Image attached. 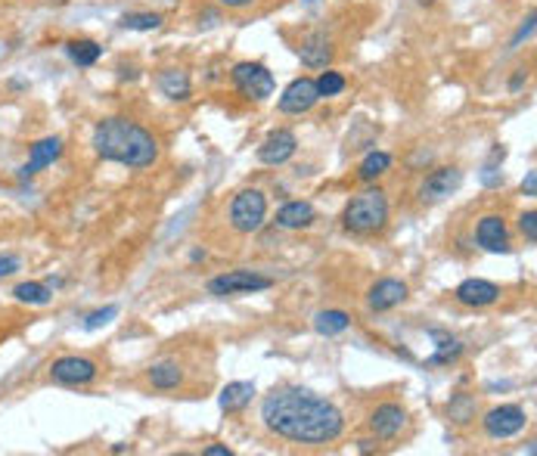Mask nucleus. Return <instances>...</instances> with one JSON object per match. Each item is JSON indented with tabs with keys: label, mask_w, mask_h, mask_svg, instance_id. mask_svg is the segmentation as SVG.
<instances>
[{
	"label": "nucleus",
	"mask_w": 537,
	"mask_h": 456,
	"mask_svg": "<svg viewBox=\"0 0 537 456\" xmlns=\"http://www.w3.org/2000/svg\"><path fill=\"white\" fill-rule=\"evenodd\" d=\"M460 187H463V171L448 165V168H435L432 174H426L420 189H416V196H420L422 205H435L453 196Z\"/></svg>",
	"instance_id": "6e6552de"
},
{
	"label": "nucleus",
	"mask_w": 537,
	"mask_h": 456,
	"mask_svg": "<svg viewBox=\"0 0 537 456\" xmlns=\"http://www.w3.org/2000/svg\"><path fill=\"white\" fill-rule=\"evenodd\" d=\"M147 382L153 385L156 391H177L184 385V367L171 357L165 360H156L153 367L147 370Z\"/></svg>",
	"instance_id": "f3484780"
},
{
	"label": "nucleus",
	"mask_w": 537,
	"mask_h": 456,
	"mask_svg": "<svg viewBox=\"0 0 537 456\" xmlns=\"http://www.w3.org/2000/svg\"><path fill=\"white\" fill-rule=\"evenodd\" d=\"M66 53H69V59L75 66H94L96 59H100L103 47L96 41H87V37H78V41H69L66 44Z\"/></svg>",
	"instance_id": "b1692460"
},
{
	"label": "nucleus",
	"mask_w": 537,
	"mask_h": 456,
	"mask_svg": "<svg viewBox=\"0 0 537 456\" xmlns=\"http://www.w3.org/2000/svg\"><path fill=\"white\" fill-rule=\"evenodd\" d=\"M22 261L16 255H0V279L4 277H13V273H19Z\"/></svg>",
	"instance_id": "2f4dec72"
},
{
	"label": "nucleus",
	"mask_w": 537,
	"mask_h": 456,
	"mask_svg": "<svg viewBox=\"0 0 537 456\" xmlns=\"http://www.w3.org/2000/svg\"><path fill=\"white\" fill-rule=\"evenodd\" d=\"M13 299L22 301V304H50L53 301V289L47 283H19L13 289Z\"/></svg>",
	"instance_id": "393cba45"
},
{
	"label": "nucleus",
	"mask_w": 537,
	"mask_h": 456,
	"mask_svg": "<svg viewBox=\"0 0 537 456\" xmlns=\"http://www.w3.org/2000/svg\"><path fill=\"white\" fill-rule=\"evenodd\" d=\"M50 4H66V0H50Z\"/></svg>",
	"instance_id": "e433bc0d"
},
{
	"label": "nucleus",
	"mask_w": 537,
	"mask_h": 456,
	"mask_svg": "<svg viewBox=\"0 0 537 456\" xmlns=\"http://www.w3.org/2000/svg\"><path fill=\"white\" fill-rule=\"evenodd\" d=\"M118 317V304H106V308H100V310H94V314L87 317L85 320V329L87 332H94V329H100V326H106V323H112Z\"/></svg>",
	"instance_id": "c756f323"
},
{
	"label": "nucleus",
	"mask_w": 537,
	"mask_h": 456,
	"mask_svg": "<svg viewBox=\"0 0 537 456\" xmlns=\"http://www.w3.org/2000/svg\"><path fill=\"white\" fill-rule=\"evenodd\" d=\"M348 326H351V317L345 314V310H320V314L314 317V329L320 332V336H339V332H345Z\"/></svg>",
	"instance_id": "5701e85b"
},
{
	"label": "nucleus",
	"mask_w": 537,
	"mask_h": 456,
	"mask_svg": "<svg viewBox=\"0 0 537 456\" xmlns=\"http://www.w3.org/2000/svg\"><path fill=\"white\" fill-rule=\"evenodd\" d=\"M481 425H485V435L494 438V441H503V438H512L519 435L522 429L528 425V413L516 404H501L494 410H488L485 420H481Z\"/></svg>",
	"instance_id": "1a4fd4ad"
},
{
	"label": "nucleus",
	"mask_w": 537,
	"mask_h": 456,
	"mask_svg": "<svg viewBox=\"0 0 537 456\" xmlns=\"http://www.w3.org/2000/svg\"><path fill=\"white\" fill-rule=\"evenodd\" d=\"M475 242H479V248H485V252L506 255L512 248L510 227H506V220L501 215H485L475 224Z\"/></svg>",
	"instance_id": "f8f14e48"
},
{
	"label": "nucleus",
	"mask_w": 537,
	"mask_h": 456,
	"mask_svg": "<svg viewBox=\"0 0 537 456\" xmlns=\"http://www.w3.org/2000/svg\"><path fill=\"white\" fill-rule=\"evenodd\" d=\"M525 78H528L525 68H519V75H516V78H512V85H510V87H512V90H519V87H522V81H525Z\"/></svg>",
	"instance_id": "c9c22d12"
},
{
	"label": "nucleus",
	"mask_w": 537,
	"mask_h": 456,
	"mask_svg": "<svg viewBox=\"0 0 537 456\" xmlns=\"http://www.w3.org/2000/svg\"><path fill=\"white\" fill-rule=\"evenodd\" d=\"M202 453H206V456H233L230 447H224V444H211V447H206Z\"/></svg>",
	"instance_id": "f704fd0d"
},
{
	"label": "nucleus",
	"mask_w": 537,
	"mask_h": 456,
	"mask_svg": "<svg viewBox=\"0 0 537 456\" xmlns=\"http://www.w3.org/2000/svg\"><path fill=\"white\" fill-rule=\"evenodd\" d=\"M96 376H100L96 363L90 360V357H78V354L59 357V360H53V367H50V379H53V382H56V385H69V389H78V385H90Z\"/></svg>",
	"instance_id": "0eeeda50"
},
{
	"label": "nucleus",
	"mask_w": 537,
	"mask_h": 456,
	"mask_svg": "<svg viewBox=\"0 0 537 456\" xmlns=\"http://www.w3.org/2000/svg\"><path fill=\"white\" fill-rule=\"evenodd\" d=\"M448 416L460 425L472 422L475 420V398L472 394H453L451 404H448Z\"/></svg>",
	"instance_id": "bb28decb"
},
{
	"label": "nucleus",
	"mask_w": 537,
	"mask_h": 456,
	"mask_svg": "<svg viewBox=\"0 0 537 456\" xmlns=\"http://www.w3.org/2000/svg\"><path fill=\"white\" fill-rule=\"evenodd\" d=\"M230 78H233V87L239 90V96L255 100V103H264L268 96H274V90H277L274 75H270L268 66H261V63H237L230 72Z\"/></svg>",
	"instance_id": "39448f33"
},
{
	"label": "nucleus",
	"mask_w": 537,
	"mask_h": 456,
	"mask_svg": "<svg viewBox=\"0 0 537 456\" xmlns=\"http://www.w3.org/2000/svg\"><path fill=\"white\" fill-rule=\"evenodd\" d=\"M389 196L382 189H364L358 193L351 202L345 205L342 211V227L354 237H373V233H382L385 224H389Z\"/></svg>",
	"instance_id": "7ed1b4c3"
},
{
	"label": "nucleus",
	"mask_w": 537,
	"mask_h": 456,
	"mask_svg": "<svg viewBox=\"0 0 537 456\" xmlns=\"http://www.w3.org/2000/svg\"><path fill=\"white\" fill-rule=\"evenodd\" d=\"M158 90L174 103H187L193 96L190 75H187L184 68H165V72L158 75Z\"/></svg>",
	"instance_id": "aec40b11"
},
{
	"label": "nucleus",
	"mask_w": 537,
	"mask_h": 456,
	"mask_svg": "<svg viewBox=\"0 0 537 456\" xmlns=\"http://www.w3.org/2000/svg\"><path fill=\"white\" fill-rule=\"evenodd\" d=\"M522 193L532 196V199L537 196V171H528L525 174V180H522Z\"/></svg>",
	"instance_id": "473e14b6"
},
{
	"label": "nucleus",
	"mask_w": 537,
	"mask_h": 456,
	"mask_svg": "<svg viewBox=\"0 0 537 456\" xmlns=\"http://www.w3.org/2000/svg\"><path fill=\"white\" fill-rule=\"evenodd\" d=\"M299 149V137H295L289 127H277L274 134L264 137V143L258 147V162L261 165H286Z\"/></svg>",
	"instance_id": "9d476101"
},
{
	"label": "nucleus",
	"mask_w": 537,
	"mask_h": 456,
	"mask_svg": "<svg viewBox=\"0 0 537 456\" xmlns=\"http://www.w3.org/2000/svg\"><path fill=\"white\" fill-rule=\"evenodd\" d=\"M261 420L277 438L311 447L332 444L345 431L342 410L332 400L305 389H286L268 394L261 404Z\"/></svg>",
	"instance_id": "f257e3e1"
},
{
	"label": "nucleus",
	"mask_w": 537,
	"mask_h": 456,
	"mask_svg": "<svg viewBox=\"0 0 537 456\" xmlns=\"http://www.w3.org/2000/svg\"><path fill=\"white\" fill-rule=\"evenodd\" d=\"M299 59L305 63L308 68H327L329 59H332V44L329 37L323 32H314L308 35L305 41L299 44Z\"/></svg>",
	"instance_id": "a211bd4d"
},
{
	"label": "nucleus",
	"mask_w": 537,
	"mask_h": 456,
	"mask_svg": "<svg viewBox=\"0 0 537 456\" xmlns=\"http://www.w3.org/2000/svg\"><path fill=\"white\" fill-rule=\"evenodd\" d=\"M407 295H410V289H407L404 279H395V277H385L380 283L370 286L367 292V304L370 310H376V314H382V310H395L398 304L407 301Z\"/></svg>",
	"instance_id": "4468645a"
},
{
	"label": "nucleus",
	"mask_w": 537,
	"mask_h": 456,
	"mask_svg": "<svg viewBox=\"0 0 537 456\" xmlns=\"http://www.w3.org/2000/svg\"><path fill=\"white\" fill-rule=\"evenodd\" d=\"M158 25H162L158 13H127V16H122V28H127V32H156Z\"/></svg>",
	"instance_id": "cd10ccee"
},
{
	"label": "nucleus",
	"mask_w": 537,
	"mask_h": 456,
	"mask_svg": "<svg viewBox=\"0 0 537 456\" xmlns=\"http://www.w3.org/2000/svg\"><path fill=\"white\" fill-rule=\"evenodd\" d=\"M519 233L525 237L528 246H534L537 242V215L534 211H522L519 215Z\"/></svg>",
	"instance_id": "7c9ffc66"
},
{
	"label": "nucleus",
	"mask_w": 537,
	"mask_h": 456,
	"mask_svg": "<svg viewBox=\"0 0 537 456\" xmlns=\"http://www.w3.org/2000/svg\"><path fill=\"white\" fill-rule=\"evenodd\" d=\"M317 220V211L311 202H286L283 208L277 211V227L283 230H308Z\"/></svg>",
	"instance_id": "6ab92c4d"
},
{
	"label": "nucleus",
	"mask_w": 537,
	"mask_h": 456,
	"mask_svg": "<svg viewBox=\"0 0 537 456\" xmlns=\"http://www.w3.org/2000/svg\"><path fill=\"white\" fill-rule=\"evenodd\" d=\"M429 336L438 341V351L429 357L426 367H451L453 360H460V354H463V345H460V341H453L451 336H444V332H438V329H429Z\"/></svg>",
	"instance_id": "4be33fe9"
},
{
	"label": "nucleus",
	"mask_w": 537,
	"mask_h": 456,
	"mask_svg": "<svg viewBox=\"0 0 537 456\" xmlns=\"http://www.w3.org/2000/svg\"><path fill=\"white\" fill-rule=\"evenodd\" d=\"M345 90V78L339 72H332V68H327V72L317 78V94H320V100L323 96H339Z\"/></svg>",
	"instance_id": "c85d7f7f"
},
{
	"label": "nucleus",
	"mask_w": 537,
	"mask_h": 456,
	"mask_svg": "<svg viewBox=\"0 0 537 456\" xmlns=\"http://www.w3.org/2000/svg\"><path fill=\"white\" fill-rule=\"evenodd\" d=\"M268 220V196L261 189H239L230 202V227L243 237L258 233Z\"/></svg>",
	"instance_id": "20e7f679"
},
{
	"label": "nucleus",
	"mask_w": 537,
	"mask_h": 456,
	"mask_svg": "<svg viewBox=\"0 0 537 456\" xmlns=\"http://www.w3.org/2000/svg\"><path fill=\"white\" fill-rule=\"evenodd\" d=\"M391 168V156L389 152H370V156L360 162V168H358V177L360 180H376V177H382L385 171Z\"/></svg>",
	"instance_id": "a878e982"
},
{
	"label": "nucleus",
	"mask_w": 537,
	"mask_h": 456,
	"mask_svg": "<svg viewBox=\"0 0 537 456\" xmlns=\"http://www.w3.org/2000/svg\"><path fill=\"white\" fill-rule=\"evenodd\" d=\"M252 398H255L252 382H230L221 391V410L224 413H239V410H246L252 404Z\"/></svg>",
	"instance_id": "412c9836"
},
{
	"label": "nucleus",
	"mask_w": 537,
	"mask_h": 456,
	"mask_svg": "<svg viewBox=\"0 0 537 456\" xmlns=\"http://www.w3.org/2000/svg\"><path fill=\"white\" fill-rule=\"evenodd\" d=\"M320 94H317V81L314 78H295L289 87L279 96V112L286 116H301V112H311Z\"/></svg>",
	"instance_id": "9b49d317"
},
{
	"label": "nucleus",
	"mask_w": 537,
	"mask_h": 456,
	"mask_svg": "<svg viewBox=\"0 0 537 456\" xmlns=\"http://www.w3.org/2000/svg\"><path fill=\"white\" fill-rule=\"evenodd\" d=\"M370 431H373V438L380 441H395L400 435V429L407 425V410L400 404H380L370 413Z\"/></svg>",
	"instance_id": "ddd939ff"
},
{
	"label": "nucleus",
	"mask_w": 537,
	"mask_h": 456,
	"mask_svg": "<svg viewBox=\"0 0 537 456\" xmlns=\"http://www.w3.org/2000/svg\"><path fill=\"white\" fill-rule=\"evenodd\" d=\"M221 6H227V10H248V6L255 4V0H218Z\"/></svg>",
	"instance_id": "72a5a7b5"
},
{
	"label": "nucleus",
	"mask_w": 537,
	"mask_h": 456,
	"mask_svg": "<svg viewBox=\"0 0 537 456\" xmlns=\"http://www.w3.org/2000/svg\"><path fill=\"white\" fill-rule=\"evenodd\" d=\"M270 286H274V279L264 277V273H255V270H230V273H221V277L208 279V292L218 295V299H227V295L268 292Z\"/></svg>",
	"instance_id": "423d86ee"
},
{
	"label": "nucleus",
	"mask_w": 537,
	"mask_h": 456,
	"mask_svg": "<svg viewBox=\"0 0 537 456\" xmlns=\"http://www.w3.org/2000/svg\"><path fill=\"white\" fill-rule=\"evenodd\" d=\"M501 286L491 283V279H463L453 292V299L463 308H491L494 301H501Z\"/></svg>",
	"instance_id": "2eb2a0df"
},
{
	"label": "nucleus",
	"mask_w": 537,
	"mask_h": 456,
	"mask_svg": "<svg viewBox=\"0 0 537 456\" xmlns=\"http://www.w3.org/2000/svg\"><path fill=\"white\" fill-rule=\"evenodd\" d=\"M59 152H63V140H59V137H44V140H37L35 147H32V156H28V162L19 168V177L22 180L35 177L37 171H44L47 165L56 162Z\"/></svg>",
	"instance_id": "dca6fc26"
},
{
	"label": "nucleus",
	"mask_w": 537,
	"mask_h": 456,
	"mask_svg": "<svg viewBox=\"0 0 537 456\" xmlns=\"http://www.w3.org/2000/svg\"><path fill=\"white\" fill-rule=\"evenodd\" d=\"M94 149L103 162H116L125 168H149L158 162V140L137 121L112 116L96 121L94 127Z\"/></svg>",
	"instance_id": "f03ea898"
}]
</instances>
